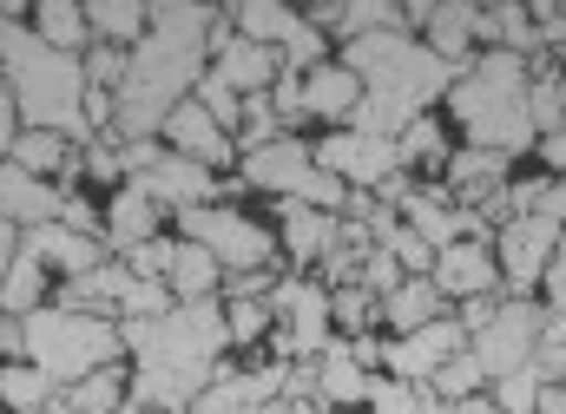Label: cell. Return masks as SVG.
I'll use <instances>...</instances> for the list:
<instances>
[{
  "label": "cell",
  "instance_id": "cell-4",
  "mask_svg": "<svg viewBox=\"0 0 566 414\" xmlns=\"http://www.w3.org/2000/svg\"><path fill=\"white\" fill-rule=\"evenodd\" d=\"M0 86L13 99V126L20 132H53L80 138L86 132V73L73 53L40 46L33 33H7V60H0Z\"/></svg>",
  "mask_w": 566,
  "mask_h": 414
},
{
  "label": "cell",
  "instance_id": "cell-43",
  "mask_svg": "<svg viewBox=\"0 0 566 414\" xmlns=\"http://www.w3.org/2000/svg\"><path fill=\"white\" fill-rule=\"evenodd\" d=\"M80 73H86V93H113L126 79V53L119 46H93V53H80Z\"/></svg>",
  "mask_w": 566,
  "mask_h": 414
},
{
  "label": "cell",
  "instance_id": "cell-13",
  "mask_svg": "<svg viewBox=\"0 0 566 414\" xmlns=\"http://www.w3.org/2000/svg\"><path fill=\"white\" fill-rule=\"evenodd\" d=\"M396 217L422 237L428 251H448V244H461V237H474V244H481V231H488V224H481L474 211H461L441 184H409V198L396 204Z\"/></svg>",
  "mask_w": 566,
  "mask_h": 414
},
{
  "label": "cell",
  "instance_id": "cell-49",
  "mask_svg": "<svg viewBox=\"0 0 566 414\" xmlns=\"http://www.w3.org/2000/svg\"><path fill=\"white\" fill-rule=\"evenodd\" d=\"M13 132H20V126H13V99H7V86H0V158H7Z\"/></svg>",
  "mask_w": 566,
  "mask_h": 414
},
{
  "label": "cell",
  "instance_id": "cell-28",
  "mask_svg": "<svg viewBox=\"0 0 566 414\" xmlns=\"http://www.w3.org/2000/svg\"><path fill=\"white\" fill-rule=\"evenodd\" d=\"M145 20H151V7H139V0H93V7H86L93 46H119V53L145 40Z\"/></svg>",
  "mask_w": 566,
  "mask_h": 414
},
{
  "label": "cell",
  "instance_id": "cell-27",
  "mask_svg": "<svg viewBox=\"0 0 566 414\" xmlns=\"http://www.w3.org/2000/svg\"><path fill=\"white\" fill-rule=\"evenodd\" d=\"M218 283L224 270L198 251V244H171V264H165V289H171V302H205V296H218Z\"/></svg>",
  "mask_w": 566,
  "mask_h": 414
},
{
  "label": "cell",
  "instance_id": "cell-47",
  "mask_svg": "<svg viewBox=\"0 0 566 414\" xmlns=\"http://www.w3.org/2000/svg\"><path fill=\"white\" fill-rule=\"evenodd\" d=\"M547 283H554V309L566 316V224H560V244H554V264H547Z\"/></svg>",
  "mask_w": 566,
  "mask_h": 414
},
{
  "label": "cell",
  "instance_id": "cell-42",
  "mask_svg": "<svg viewBox=\"0 0 566 414\" xmlns=\"http://www.w3.org/2000/svg\"><path fill=\"white\" fill-rule=\"evenodd\" d=\"M488 402H494L501 414H534V402H541V382H534V369H514V375H501Z\"/></svg>",
  "mask_w": 566,
  "mask_h": 414
},
{
  "label": "cell",
  "instance_id": "cell-25",
  "mask_svg": "<svg viewBox=\"0 0 566 414\" xmlns=\"http://www.w3.org/2000/svg\"><path fill=\"white\" fill-rule=\"evenodd\" d=\"M158 237V204L145 198L139 184H126L119 198H113V211H106V251H139V244H151Z\"/></svg>",
  "mask_w": 566,
  "mask_h": 414
},
{
  "label": "cell",
  "instance_id": "cell-39",
  "mask_svg": "<svg viewBox=\"0 0 566 414\" xmlns=\"http://www.w3.org/2000/svg\"><path fill=\"white\" fill-rule=\"evenodd\" d=\"M534 382H566V316L560 309H547V322H541V342H534Z\"/></svg>",
  "mask_w": 566,
  "mask_h": 414
},
{
  "label": "cell",
  "instance_id": "cell-41",
  "mask_svg": "<svg viewBox=\"0 0 566 414\" xmlns=\"http://www.w3.org/2000/svg\"><path fill=\"white\" fill-rule=\"evenodd\" d=\"M165 309H171V289H165V283H145V276H133L126 296H119V316H126V322H151V316H165Z\"/></svg>",
  "mask_w": 566,
  "mask_h": 414
},
{
  "label": "cell",
  "instance_id": "cell-24",
  "mask_svg": "<svg viewBox=\"0 0 566 414\" xmlns=\"http://www.w3.org/2000/svg\"><path fill=\"white\" fill-rule=\"evenodd\" d=\"M310 369H316V402H323V408H349V402L369 395V369L349 355V342H329Z\"/></svg>",
  "mask_w": 566,
  "mask_h": 414
},
{
  "label": "cell",
  "instance_id": "cell-17",
  "mask_svg": "<svg viewBox=\"0 0 566 414\" xmlns=\"http://www.w3.org/2000/svg\"><path fill=\"white\" fill-rule=\"evenodd\" d=\"M60 184L53 178H33V171H20V164H7L0 158V224H13V231H40V224H53L60 217Z\"/></svg>",
  "mask_w": 566,
  "mask_h": 414
},
{
  "label": "cell",
  "instance_id": "cell-40",
  "mask_svg": "<svg viewBox=\"0 0 566 414\" xmlns=\"http://www.w3.org/2000/svg\"><path fill=\"white\" fill-rule=\"evenodd\" d=\"M376 414H422L434 395L428 389H416V382H369V395H363Z\"/></svg>",
  "mask_w": 566,
  "mask_h": 414
},
{
  "label": "cell",
  "instance_id": "cell-1",
  "mask_svg": "<svg viewBox=\"0 0 566 414\" xmlns=\"http://www.w3.org/2000/svg\"><path fill=\"white\" fill-rule=\"evenodd\" d=\"M211 7H151L145 40L126 46V79L113 86V132L119 145L158 138L165 113L191 99L205 79V40H211Z\"/></svg>",
  "mask_w": 566,
  "mask_h": 414
},
{
  "label": "cell",
  "instance_id": "cell-32",
  "mask_svg": "<svg viewBox=\"0 0 566 414\" xmlns=\"http://www.w3.org/2000/svg\"><path fill=\"white\" fill-rule=\"evenodd\" d=\"M46 302V270L20 251L13 264H7V276H0V316H33Z\"/></svg>",
  "mask_w": 566,
  "mask_h": 414
},
{
  "label": "cell",
  "instance_id": "cell-2",
  "mask_svg": "<svg viewBox=\"0 0 566 414\" xmlns=\"http://www.w3.org/2000/svg\"><path fill=\"white\" fill-rule=\"evenodd\" d=\"M119 342L139 355V375H133V402L145 414L165 408L178 414L218 369H224V349H231V336H224V302L218 296H205V302H171L165 316H151V322H119Z\"/></svg>",
  "mask_w": 566,
  "mask_h": 414
},
{
  "label": "cell",
  "instance_id": "cell-33",
  "mask_svg": "<svg viewBox=\"0 0 566 414\" xmlns=\"http://www.w3.org/2000/svg\"><path fill=\"white\" fill-rule=\"evenodd\" d=\"M53 389L33 362H0V408L7 414H46Z\"/></svg>",
  "mask_w": 566,
  "mask_h": 414
},
{
  "label": "cell",
  "instance_id": "cell-34",
  "mask_svg": "<svg viewBox=\"0 0 566 414\" xmlns=\"http://www.w3.org/2000/svg\"><path fill=\"white\" fill-rule=\"evenodd\" d=\"M481 389H488V375H481V362H474L468 349L448 355V362L428 375V395H434V402H468V395H481Z\"/></svg>",
  "mask_w": 566,
  "mask_h": 414
},
{
  "label": "cell",
  "instance_id": "cell-53",
  "mask_svg": "<svg viewBox=\"0 0 566 414\" xmlns=\"http://www.w3.org/2000/svg\"><path fill=\"white\" fill-rule=\"evenodd\" d=\"M46 414H73V408H66V402H46Z\"/></svg>",
  "mask_w": 566,
  "mask_h": 414
},
{
  "label": "cell",
  "instance_id": "cell-6",
  "mask_svg": "<svg viewBox=\"0 0 566 414\" xmlns=\"http://www.w3.org/2000/svg\"><path fill=\"white\" fill-rule=\"evenodd\" d=\"M126 355L119 322L113 316H86L66 302H40L33 316H20V362H33L46 375V389H73L93 369H113Z\"/></svg>",
  "mask_w": 566,
  "mask_h": 414
},
{
  "label": "cell",
  "instance_id": "cell-19",
  "mask_svg": "<svg viewBox=\"0 0 566 414\" xmlns=\"http://www.w3.org/2000/svg\"><path fill=\"white\" fill-rule=\"evenodd\" d=\"M501 184H507V158H501V151L468 145V151H454V158H448V184H441V191H448L461 211H481Z\"/></svg>",
  "mask_w": 566,
  "mask_h": 414
},
{
  "label": "cell",
  "instance_id": "cell-9",
  "mask_svg": "<svg viewBox=\"0 0 566 414\" xmlns=\"http://www.w3.org/2000/svg\"><path fill=\"white\" fill-rule=\"evenodd\" d=\"M271 322H283L277 329V355H323L329 342H336V329H329V289L323 283H310V276H283V283H271Z\"/></svg>",
  "mask_w": 566,
  "mask_h": 414
},
{
  "label": "cell",
  "instance_id": "cell-10",
  "mask_svg": "<svg viewBox=\"0 0 566 414\" xmlns=\"http://www.w3.org/2000/svg\"><path fill=\"white\" fill-rule=\"evenodd\" d=\"M316 171H329L336 184L349 191H382L389 178H402V158H396V138H369V132H329L316 151H310Z\"/></svg>",
  "mask_w": 566,
  "mask_h": 414
},
{
  "label": "cell",
  "instance_id": "cell-26",
  "mask_svg": "<svg viewBox=\"0 0 566 414\" xmlns=\"http://www.w3.org/2000/svg\"><path fill=\"white\" fill-rule=\"evenodd\" d=\"M441 309H448V302H441V289H434L428 276H402V283H396V289H389V296L376 302V316H382V322H389L396 336H409V329L434 322Z\"/></svg>",
  "mask_w": 566,
  "mask_h": 414
},
{
  "label": "cell",
  "instance_id": "cell-3",
  "mask_svg": "<svg viewBox=\"0 0 566 414\" xmlns=\"http://www.w3.org/2000/svg\"><path fill=\"white\" fill-rule=\"evenodd\" d=\"M336 66L356 73V86H363V99L349 113V132H369V138H396L409 119H422V106L434 93H448V79H454V66H441L422 40H409L402 26L343 40Z\"/></svg>",
  "mask_w": 566,
  "mask_h": 414
},
{
  "label": "cell",
  "instance_id": "cell-30",
  "mask_svg": "<svg viewBox=\"0 0 566 414\" xmlns=\"http://www.w3.org/2000/svg\"><path fill=\"white\" fill-rule=\"evenodd\" d=\"M296 7H277V0H244L238 13H231V26H238V40H251V46H271L277 53L283 40L296 33Z\"/></svg>",
  "mask_w": 566,
  "mask_h": 414
},
{
  "label": "cell",
  "instance_id": "cell-36",
  "mask_svg": "<svg viewBox=\"0 0 566 414\" xmlns=\"http://www.w3.org/2000/svg\"><path fill=\"white\" fill-rule=\"evenodd\" d=\"M191 99H198V113H205V119H211L218 132L238 138V126H244V99H238V93H231V86H224L218 73H205V79L191 86Z\"/></svg>",
  "mask_w": 566,
  "mask_h": 414
},
{
  "label": "cell",
  "instance_id": "cell-7",
  "mask_svg": "<svg viewBox=\"0 0 566 414\" xmlns=\"http://www.w3.org/2000/svg\"><path fill=\"white\" fill-rule=\"evenodd\" d=\"M178 217H185V244H198L224 276L271 270L277 237H271L258 217H244V211H231V204H198V211H178Z\"/></svg>",
  "mask_w": 566,
  "mask_h": 414
},
{
  "label": "cell",
  "instance_id": "cell-50",
  "mask_svg": "<svg viewBox=\"0 0 566 414\" xmlns=\"http://www.w3.org/2000/svg\"><path fill=\"white\" fill-rule=\"evenodd\" d=\"M13 257H20V231H13V224H0V276H7Z\"/></svg>",
  "mask_w": 566,
  "mask_h": 414
},
{
  "label": "cell",
  "instance_id": "cell-14",
  "mask_svg": "<svg viewBox=\"0 0 566 414\" xmlns=\"http://www.w3.org/2000/svg\"><path fill=\"white\" fill-rule=\"evenodd\" d=\"M145 198L165 211H198V204H218V171H205V164H191V158H178V151H158L151 158V171L133 178Z\"/></svg>",
  "mask_w": 566,
  "mask_h": 414
},
{
  "label": "cell",
  "instance_id": "cell-11",
  "mask_svg": "<svg viewBox=\"0 0 566 414\" xmlns=\"http://www.w3.org/2000/svg\"><path fill=\"white\" fill-rule=\"evenodd\" d=\"M554 244H560V224L554 217H507L501 237H494V270L514 296H527L534 283H547V264H554Z\"/></svg>",
  "mask_w": 566,
  "mask_h": 414
},
{
  "label": "cell",
  "instance_id": "cell-48",
  "mask_svg": "<svg viewBox=\"0 0 566 414\" xmlns=\"http://www.w3.org/2000/svg\"><path fill=\"white\" fill-rule=\"evenodd\" d=\"M534 414H566V382H541V402Z\"/></svg>",
  "mask_w": 566,
  "mask_h": 414
},
{
  "label": "cell",
  "instance_id": "cell-45",
  "mask_svg": "<svg viewBox=\"0 0 566 414\" xmlns=\"http://www.w3.org/2000/svg\"><path fill=\"white\" fill-rule=\"evenodd\" d=\"M165 264H171V244H165V237H151V244H139V251H126V270L145 276V283H165Z\"/></svg>",
  "mask_w": 566,
  "mask_h": 414
},
{
  "label": "cell",
  "instance_id": "cell-51",
  "mask_svg": "<svg viewBox=\"0 0 566 414\" xmlns=\"http://www.w3.org/2000/svg\"><path fill=\"white\" fill-rule=\"evenodd\" d=\"M541 151H547V164L566 178V132H560V138H541Z\"/></svg>",
  "mask_w": 566,
  "mask_h": 414
},
{
  "label": "cell",
  "instance_id": "cell-23",
  "mask_svg": "<svg viewBox=\"0 0 566 414\" xmlns=\"http://www.w3.org/2000/svg\"><path fill=\"white\" fill-rule=\"evenodd\" d=\"M336 231H343V217H329V211H310V204H283V257L290 264H323L329 257V244H336Z\"/></svg>",
  "mask_w": 566,
  "mask_h": 414
},
{
  "label": "cell",
  "instance_id": "cell-52",
  "mask_svg": "<svg viewBox=\"0 0 566 414\" xmlns=\"http://www.w3.org/2000/svg\"><path fill=\"white\" fill-rule=\"evenodd\" d=\"M448 414H501L488 395H468V402H448Z\"/></svg>",
  "mask_w": 566,
  "mask_h": 414
},
{
  "label": "cell",
  "instance_id": "cell-15",
  "mask_svg": "<svg viewBox=\"0 0 566 414\" xmlns=\"http://www.w3.org/2000/svg\"><path fill=\"white\" fill-rule=\"evenodd\" d=\"M428 283L441 289V302H474V296H494V289H501V270H494V251H488V244L461 237V244L434 251Z\"/></svg>",
  "mask_w": 566,
  "mask_h": 414
},
{
  "label": "cell",
  "instance_id": "cell-8",
  "mask_svg": "<svg viewBox=\"0 0 566 414\" xmlns=\"http://www.w3.org/2000/svg\"><path fill=\"white\" fill-rule=\"evenodd\" d=\"M541 322H547V309H541V302H527V296L494 302V316L468 336V355L481 362V375H488V382H501V375H514V369H527V362H534Z\"/></svg>",
  "mask_w": 566,
  "mask_h": 414
},
{
  "label": "cell",
  "instance_id": "cell-18",
  "mask_svg": "<svg viewBox=\"0 0 566 414\" xmlns=\"http://www.w3.org/2000/svg\"><path fill=\"white\" fill-rule=\"evenodd\" d=\"M20 251H27L40 270H60L66 283L106 264L99 237H80V231H66V224H40V231H27V237H20Z\"/></svg>",
  "mask_w": 566,
  "mask_h": 414
},
{
  "label": "cell",
  "instance_id": "cell-16",
  "mask_svg": "<svg viewBox=\"0 0 566 414\" xmlns=\"http://www.w3.org/2000/svg\"><path fill=\"white\" fill-rule=\"evenodd\" d=\"M165 145L178 151V158H191V164H205V171H224L231 158H238V138L231 132H218L205 113H198V99H185V106H171L165 113Z\"/></svg>",
  "mask_w": 566,
  "mask_h": 414
},
{
  "label": "cell",
  "instance_id": "cell-5",
  "mask_svg": "<svg viewBox=\"0 0 566 414\" xmlns=\"http://www.w3.org/2000/svg\"><path fill=\"white\" fill-rule=\"evenodd\" d=\"M448 106L461 119V132L474 138L481 151H527L534 126H527V60L514 53H474L468 66H454L448 79Z\"/></svg>",
  "mask_w": 566,
  "mask_h": 414
},
{
  "label": "cell",
  "instance_id": "cell-31",
  "mask_svg": "<svg viewBox=\"0 0 566 414\" xmlns=\"http://www.w3.org/2000/svg\"><path fill=\"white\" fill-rule=\"evenodd\" d=\"M66 158H73V145L53 138V132H13V145H7V164H20V171H33V178H60Z\"/></svg>",
  "mask_w": 566,
  "mask_h": 414
},
{
  "label": "cell",
  "instance_id": "cell-35",
  "mask_svg": "<svg viewBox=\"0 0 566 414\" xmlns=\"http://www.w3.org/2000/svg\"><path fill=\"white\" fill-rule=\"evenodd\" d=\"M119 402H126V375H119V369H93L86 382L66 389V408L73 414H113Z\"/></svg>",
  "mask_w": 566,
  "mask_h": 414
},
{
  "label": "cell",
  "instance_id": "cell-20",
  "mask_svg": "<svg viewBox=\"0 0 566 414\" xmlns=\"http://www.w3.org/2000/svg\"><path fill=\"white\" fill-rule=\"evenodd\" d=\"M422 46L441 60V66H468L474 60V46H481V7H468V0H454V7H434L422 26Z\"/></svg>",
  "mask_w": 566,
  "mask_h": 414
},
{
  "label": "cell",
  "instance_id": "cell-12",
  "mask_svg": "<svg viewBox=\"0 0 566 414\" xmlns=\"http://www.w3.org/2000/svg\"><path fill=\"white\" fill-rule=\"evenodd\" d=\"M468 349V329L454 322V316H434L422 329H409V336H396L389 349H382V362H389V382H416L428 389V375L448 362V355H461Z\"/></svg>",
  "mask_w": 566,
  "mask_h": 414
},
{
  "label": "cell",
  "instance_id": "cell-46",
  "mask_svg": "<svg viewBox=\"0 0 566 414\" xmlns=\"http://www.w3.org/2000/svg\"><path fill=\"white\" fill-rule=\"evenodd\" d=\"M396 283H402V270H396V257H389V251H369V264H363V289H369V296L382 302V296H389Z\"/></svg>",
  "mask_w": 566,
  "mask_h": 414
},
{
  "label": "cell",
  "instance_id": "cell-37",
  "mask_svg": "<svg viewBox=\"0 0 566 414\" xmlns=\"http://www.w3.org/2000/svg\"><path fill=\"white\" fill-rule=\"evenodd\" d=\"M369 322H376V296H369L363 283L329 289V329H343V336H369Z\"/></svg>",
  "mask_w": 566,
  "mask_h": 414
},
{
  "label": "cell",
  "instance_id": "cell-21",
  "mask_svg": "<svg viewBox=\"0 0 566 414\" xmlns=\"http://www.w3.org/2000/svg\"><path fill=\"white\" fill-rule=\"evenodd\" d=\"M303 86V119H323V126H349V113H356V99H363V86H356V73H343V66H316V73H303L296 79Z\"/></svg>",
  "mask_w": 566,
  "mask_h": 414
},
{
  "label": "cell",
  "instance_id": "cell-44",
  "mask_svg": "<svg viewBox=\"0 0 566 414\" xmlns=\"http://www.w3.org/2000/svg\"><path fill=\"white\" fill-rule=\"evenodd\" d=\"M224 336H231V342L271 336V302H224Z\"/></svg>",
  "mask_w": 566,
  "mask_h": 414
},
{
  "label": "cell",
  "instance_id": "cell-29",
  "mask_svg": "<svg viewBox=\"0 0 566 414\" xmlns=\"http://www.w3.org/2000/svg\"><path fill=\"white\" fill-rule=\"evenodd\" d=\"M33 40L40 46H53V53H86L93 46V33H86V7H73V0H46V7H33Z\"/></svg>",
  "mask_w": 566,
  "mask_h": 414
},
{
  "label": "cell",
  "instance_id": "cell-38",
  "mask_svg": "<svg viewBox=\"0 0 566 414\" xmlns=\"http://www.w3.org/2000/svg\"><path fill=\"white\" fill-rule=\"evenodd\" d=\"M396 158H402V171H409V164H441V158H448V138H441V126L422 113V119H409V126L396 132Z\"/></svg>",
  "mask_w": 566,
  "mask_h": 414
},
{
  "label": "cell",
  "instance_id": "cell-22",
  "mask_svg": "<svg viewBox=\"0 0 566 414\" xmlns=\"http://www.w3.org/2000/svg\"><path fill=\"white\" fill-rule=\"evenodd\" d=\"M527 126H534V138L566 132V66L547 53L527 66Z\"/></svg>",
  "mask_w": 566,
  "mask_h": 414
}]
</instances>
